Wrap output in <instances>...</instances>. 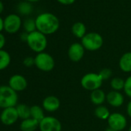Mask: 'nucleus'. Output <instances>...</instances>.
<instances>
[{
	"label": "nucleus",
	"mask_w": 131,
	"mask_h": 131,
	"mask_svg": "<svg viewBox=\"0 0 131 131\" xmlns=\"http://www.w3.org/2000/svg\"><path fill=\"white\" fill-rule=\"evenodd\" d=\"M37 31L46 35L56 33L59 28V20L56 15L50 12H42L36 18Z\"/></svg>",
	"instance_id": "1"
},
{
	"label": "nucleus",
	"mask_w": 131,
	"mask_h": 131,
	"mask_svg": "<svg viewBox=\"0 0 131 131\" xmlns=\"http://www.w3.org/2000/svg\"><path fill=\"white\" fill-rule=\"evenodd\" d=\"M26 43L29 48L36 53L43 52L48 45L46 35L39 31L29 33Z\"/></svg>",
	"instance_id": "2"
},
{
	"label": "nucleus",
	"mask_w": 131,
	"mask_h": 131,
	"mask_svg": "<svg viewBox=\"0 0 131 131\" xmlns=\"http://www.w3.org/2000/svg\"><path fill=\"white\" fill-rule=\"evenodd\" d=\"M18 102V94L8 85L0 86V108L5 109L15 107Z\"/></svg>",
	"instance_id": "3"
},
{
	"label": "nucleus",
	"mask_w": 131,
	"mask_h": 131,
	"mask_svg": "<svg viewBox=\"0 0 131 131\" xmlns=\"http://www.w3.org/2000/svg\"><path fill=\"white\" fill-rule=\"evenodd\" d=\"M81 44L89 51H96L100 49L103 45L102 35L97 32H87L81 39Z\"/></svg>",
	"instance_id": "4"
},
{
	"label": "nucleus",
	"mask_w": 131,
	"mask_h": 131,
	"mask_svg": "<svg viewBox=\"0 0 131 131\" xmlns=\"http://www.w3.org/2000/svg\"><path fill=\"white\" fill-rule=\"evenodd\" d=\"M103 79L99 73H87L83 76L80 81L81 86L86 91H93L100 89L103 84Z\"/></svg>",
	"instance_id": "5"
},
{
	"label": "nucleus",
	"mask_w": 131,
	"mask_h": 131,
	"mask_svg": "<svg viewBox=\"0 0 131 131\" xmlns=\"http://www.w3.org/2000/svg\"><path fill=\"white\" fill-rule=\"evenodd\" d=\"M35 66L42 71L49 72L55 68V60L49 53L40 52L35 57Z\"/></svg>",
	"instance_id": "6"
},
{
	"label": "nucleus",
	"mask_w": 131,
	"mask_h": 131,
	"mask_svg": "<svg viewBox=\"0 0 131 131\" xmlns=\"http://www.w3.org/2000/svg\"><path fill=\"white\" fill-rule=\"evenodd\" d=\"M22 26V19L16 14H10L4 18V30L9 34L16 33Z\"/></svg>",
	"instance_id": "7"
},
{
	"label": "nucleus",
	"mask_w": 131,
	"mask_h": 131,
	"mask_svg": "<svg viewBox=\"0 0 131 131\" xmlns=\"http://www.w3.org/2000/svg\"><path fill=\"white\" fill-rule=\"evenodd\" d=\"M62 128L61 122L53 116H46L39 125L40 131H62Z\"/></svg>",
	"instance_id": "8"
},
{
	"label": "nucleus",
	"mask_w": 131,
	"mask_h": 131,
	"mask_svg": "<svg viewBox=\"0 0 131 131\" xmlns=\"http://www.w3.org/2000/svg\"><path fill=\"white\" fill-rule=\"evenodd\" d=\"M109 127L117 131L124 130L127 126V120L126 117L120 113H113L107 120Z\"/></svg>",
	"instance_id": "9"
},
{
	"label": "nucleus",
	"mask_w": 131,
	"mask_h": 131,
	"mask_svg": "<svg viewBox=\"0 0 131 131\" xmlns=\"http://www.w3.org/2000/svg\"><path fill=\"white\" fill-rule=\"evenodd\" d=\"M19 119V115L15 107H11L3 109L0 115L1 122L5 126L14 124Z\"/></svg>",
	"instance_id": "10"
},
{
	"label": "nucleus",
	"mask_w": 131,
	"mask_h": 131,
	"mask_svg": "<svg viewBox=\"0 0 131 131\" xmlns=\"http://www.w3.org/2000/svg\"><path fill=\"white\" fill-rule=\"evenodd\" d=\"M85 51L86 49L81 43L74 42L68 49V57L73 62H79L83 59Z\"/></svg>",
	"instance_id": "11"
},
{
	"label": "nucleus",
	"mask_w": 131,
	"mask_h": 131,
	"mask_svg": "<svg viewBox=\"0 0 131 131\" xmlns=\"http://www.w3.org/2000/svg\"><path fill=\"white\" fill-rule=\"evenodd\" d=\"M8 86L16 92H20L26 89L28 82L26 78L22 74H14L8 80Z\"/></svg>",
	"instance_id": "12"
},
{
	"label": "nucleus",
	"mask_w": 131,
	"mask_h": 131,
	"mask_svg": "<svg viewBox=\"0 0 131 131\" xmlns=\"http://www.w3.org/2000/svg\"><path fill=\"white\" fill-rule=\"evenodd\" d=\"M42 107L44 111L47 112H55L60 107V101L57 97L54 95H49L43 99Z\"/></svg>",
	"instance_id": "13"
},
{
	"label": "nucleus",
	"mask_w": 131,
	"mask_h": 131,
	"mask_svg": "<svg viewBox=\"0 0 131 131\" xmlns=\"http://www.w3.org/2000/svg\"><path fill=\"white\" fill-rule=\"evenodd\" d=\"M107 102L113 107H120L124 103V97L120 91H111L107 94Z\"/></svg>",
	"instance_id": "14"
},
{
	"label": "nucleus",
	"mask_w": 131,
	"mask_h": 131,
	"mask_svg": "<svg viewBox=\"0 0 131 131\" xmlns=\"http://www.w3.org/2000/svg\"><path fill=\"white\" fill-rule=\"evenodd\" d=\"M90 98V101L94 105L100 106V105H103V104L106 101L107 94L103 90L100 88L91 91Z\"/></svg>",
	"instance_id": "15"
},
{
	"label": "nucleus",
	"mask_w": 131,
	"mask_h": 131,
	"mask_svg": "<svg viewBox=\"0 0 131 131\" xmlns=\"http://www.w3.org/2000/svg\"><path fill=\"white\" fill-rule=\"evenodd\" d=\"M119 67L123 72H131V51L124 53L120 58Z\"/></svg>",
	"instance_id": "16"
},
{
	"label": "nucleus",
	"mask_w": 131,
	"mask_h": 131,
	"mask_svg": "<svg viewBox=\"0 0 131 131\" xmlns=\"http://www.w3.org/2000/svg\"><path fill=\"white\" fill-rule=\"evenodd\" d=\"M39 121L30 117L25 120H22L19 127L22 131H35L37 128H39Z\"/></svg>",
	"instance_id": "17"
},
{
	"label": "nucleus",
	"mask_w": 131,
	"mask_h": 131,
	"mask_svg": "<svg viewBox=\"0 0 131 131\" xmlns=\"http://www.w3.org/2000/svg\"><path fill=\"white\" fill-rule=\"evenodd\" d=\"M71 31L75 37L82 39L85 36V35L87 33L86 32V26L83 22L76 21L72 25Z\"/></svg>",
	"instance_id": "18"
},
{
	"label": "nucleus",
	"mask_w": 131,
	"mask_h": 131,
	"mask_svg": "<svg viewBox=\"0 0 131 131\" xmlns=\"http://www.w3.org/2000/svg\"><path fill=\"white\" fill-rule=\"evenodd\" d=\"M15 108L18 112L19 118L22 120H25L31 117L30 107H29L28 105L25 104H17Z\"/></svg>",
	"instance_id": "19"
},
{
	"label": "nucleus",
	"mask_w": 131,
	"mask_h": 131,
	"mask_svg": "<svg viewBox=\"0 0 131 131\" xmlns=\"http://www.w3.org/2000/svg\"><path fill=\"white\" fill-rule=\"evenodd\" d=\"M94 114L100 120H102V121L107 120V121L111 114H110L109 109L106 106L100 105L96 107V109L94 111Z\"/></svg>",
	"instance_id": "20"
},
{
	"label": "nucleus",
	"mask_w": 131,
	"mask_h": 131,
	"mask_svg": "<svg viewBox=\"0 0 131 131\" xmlns=\"http://www.w3.org/2000/svg\"><path fill=\"white\" fill-rule=\"evenodd\" d=\"M30 113L31 117L39 122H40L46 117L44 114V109L42 108V107H40L39 105H33L30 107Z\"/></svg>",
	"instance_id": "21"
},
{
	"label": "nucleus",
	"mask_w": 131,
	"mask_h": 131,
	"mask_svg": "<svg viewBox=\"0 0 131 131\" xmlns=\"http://www.w3.org/2000/svg\"><path fill=\"white\" fill-rule=\"evenodd\" d=\"M11 62V56L6 51L0 50V71L5 69Z\"/></svg>",
	"instance_id": "22"
},
{
	"label": "nucleus",
	"mask_w": 131,
	"mask_h": 131,
	"mask_svg": "<svg viewBox=\"0 0 131 131\" xmlns=\"http://www.w3.org/2000/svg\"><path fill=\"white\" fill-rule=\"evenodd\" d=\"M125 84V80L121 78H113L110 81V87L113 91H120L124 90Z\"/></svg>",
	"instance_id": "23"
},
{
	"label": "nucleus",
	"mask_w": 131,
	"mask_h": 131,
	"mask_svg": "<svg viewBox=\"0 0 131 131\" xmlns=\"http://www.w3.org/2000/svg\"><path fill=\"white\" fill-rule=\"evenodd\" d=\"M18 11L20 14L26 15H29L32 11V6L30 2H22L18 5Z\"/></svg>",
	"instance_id": "24"
},
{
	"label": "nucleus",
	"mask_w": 131,
	"mask_h": 131,
	"mask_svg": "<svg viewBox=\"0 0 131 131\" xmlns=\"http://www.w3.org/2000/svg\"><path fill=\"white\" fill-rule=\"evenodd\" d=\"M23 28L25 32L31 33L35 31H36V20L32 18H27L24 21L23 24Z\"/></svg>",
	"instance_id": "25"
},
{
	"label": "nucleus",
	"mask_w": 131,
	"mask_h": 131,
	"mask_svg": "<svg viewBox=\"0 0 131 131\" xmlns=\"http://www.w3.org/2000/svg\"><path fill=\"white\" fill-rule=\"evenodd\" d=\"M99 74L100 75L101 78L103 79V81H106L108 80L111 78L112 76V71L110 68H103L100 71Z\"/></svg>",
	"instance_id": "26"
},
{
	"label": "nucleus",
	"mask_w": 131,
	"mask_h": 131,
	"mask_svg": "<svg viewBox=\"0 0 131 131\" xmlns=\"http://www.w3.org/2000/svg\"><path fill=\"white\" fill-rule=\"evenodd\" d=\"M125 94L131 99V76H129L125 80V84L124 88Z\"/></svg>",
	"instance_id": "27"
},
{
	"label": "nucleus",
	"mask_w": 131,
	"mask_h": 131,
	"mask_svg": "<svg viewBox=\"0 0 131 131\" xmlns=\"http://www.w3.org/2000/svg\"><path fill=\"white\" fill-rule=\"evenodd\" d=\"M22 63H23V64L25 67L30 68V67L35 65V58H32V57H26V58H24Z\"/></svg>",
	"instance_id": "28"
},
{
	"label": "nucleus",
	"mask_w": 131,
	"mask_h": 131,
	"mask_svg": "<svg viewBox=\"0 0 131 131\" xmlns=\"http://www.w3.org/2000/svg\"><path fill=\"white\" fill-rule=\"evenodd\" d=\"M56 1L63 5H70L76 2V0H56Z\"/></svg>",
	"instance_id": "29"
},
{
	"label": "nucleus",
	"mask_w": 131,
	"mask_h": 131,
	"mask_svg": "<svg viewBox=\"0 0 131 131\" xmlns=\"http://www.w3.org/2000/svg\"><path fill=\"white\" fill-rule=\"evenodd\" d=\"M5 45V36L0 32V50H2Z\"/></svg>",
	"instance_id": "30"
},
{
	"label": "nucleus",
	"mask_w": 131,
	"mask_h": 131,
	"mask_svg": "<svg viewBox=\"0 0 131 131\" xmlns=\"http://www.w3.org/2000/svg\"><path fill=\"white\" fill-rule=\"evenodd\" d=\"M127 115L131 118V100L128 102L127 106Z\"/></svg>",
	"instance_id": "31"
},
{
	"label": "nucleus",
	"mask_w": 131,
	"mask_h": 131,
	"mask_svg": "<svg viewBox=\"0 0 131 131\" xmlns=\"http://www.w3.org/2000/svg\"><path fill=\"white\" fill-rule=\"evenodd\" d=\"M2 30H4V19L0 17V32H2Z\"/></svg>",
	"instance_id": "32"
},
{
	"label": "nucleus",
	"mask_w": 131,
	"mask_h": 131,
	"mask_svg": "<svg viewBox=\"0 0 131 131\" xmlns=\"http://www.w3.org/2000/svg\"><path fill=\"white\" fill-rule=\"evenodd\" d=\"M4 10V4L2 3V2L0 0V14L3 12Z\"/></svg>",
	"instance_id": "33"
},
{
	"label": "nucleus",
	"mask_w": 131,
	"mask_h": 131,
	"mask_svg": "<svg viewBox=\"0 0 131 131\" xmlns=\"http://www.w3.org/2000/svg\"><path fill=\"white\" fill-rule=\"evenodd\" d=\"M105 131H117L116 130H114V129H113V128H110V127H108V128H107Z\"/></svg>",
	"instance_id": "34"
},
{
	"label": "nucleus",
	"mask_w": 131,
	"mask_h": 131,
	"mask_svg": "<svg viewBox=\"0 0 131 131\" xmlns=\"http://www.w3.org/2000/svg\"><path fill=\"white\" fill-rule=\"evenodd\" d=\"M27 2H30V3H32V2H39V0H26Z\"/></svg>",
	"instance_id": "35"
},
{
	"label": "nucleus",
	"mask_w": 131,
	"mask_h": 131,
	"mask_svg": "<svg viewBox=\"0 0 131 131\" xmlns=\"http://www.w3.org/2000/svg\"><path fill=\"white\" fill-rule=\"evenodd\" d=\"M128 131H131V125H130V128H129V130Z\"/></svg>",
	"instance_id": "36"
}]
</instances>
